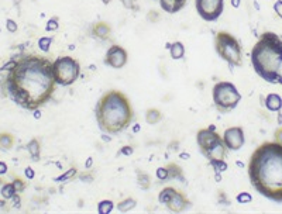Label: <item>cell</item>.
I'll return each instance as SVG.
<instances>
[{"mask_svg":"<svg viewBox=\"0 0 282 214\" xmlns=\"http://www.w3.org/2000/svg\"><path fill=\"white\" fill-rule=\"evenodd\" d=\"M3 87L7 98L24 110L34 111L47 103L55 92L57 82L53 62L37 54H24L3 66Z\"/></svg>","mask_w":282,"mask_h":214,"instance_id":"cell-1","label":"cell"},{"mask_svg":"<svg viewBox=\"0 0 282 214\" xmlns=\"http://www.w3.org/2000/svg\"><path fill=\"white\" fill-rule=\"evenodd\" d=\"M248 178L261 196L282 203V144H261L250 156Z\"/></svg>","mask_w":282,"mask_h":214,"instance_id":"cell-2","label":"cell"},{"mask_svg":"<svg viewBox=\"0 0 282 214\" xmlns=\"http://www.w3.org/2000/svg\"><path fill=\"white\" fill-rule=\"evenodd\" d=\"M95 116L102 133L116 135L130 127L134 118V110L123 92L109 90L98 100Z\"/></svg>","mask_w":282,"mask_h":214,"instance_id":"cell-3","label":"cell"},{"mask_svg":"<svg viewBox=\"0 0 282 214\" xmlns=\"http://www.w3.org/2000/svg\"><path fill=\"white\" fill-rule=\"evenodd\" d=\"M282 52V38L272 31H265L251 50V65L255 74L265 82L274 83L276 59Z\"/></svg>","mask_w":282,"mask_h":214,"instance_id":"cell-4","label":"cell"},{"mask_svg":"<svg viewBox=\"0 0 282 214\" xmlns=\"http://www.w3.org/2000/svg\"><path fill=\"white\" fill-rule=\"evenodd\" d=\"M196 142H198L202 155L206 156L210 161L212 165H216V163L224 161L227 148L224 145L223 138L216 131L215 126L200 128L196 134Z\"/></svg>","mask_w":282,"mask_h":214,"instance_id":"cell-5","label":"cell"},{"mask_svg":"<svg viewBox=\"0 0 282 214\" xmlns=\"http://www.w3.org/2000/svg\"><path fill=\"white\" fill-rule=\"evenodd\" d=\"M215 48L220 58L231 66H240L243 62L241 44L234 35L227 31H219L215 37Z\"/></svg>","mask_w":282,"mask_h":214,"instance_id":"cell-6","label":"cell"},{"mask_svg":"<svg viewBox=\"0 0 282 214\" xmlns=\"http://www.w3.org/2000/svg\"><path fill=\"white\" fill-rule=\"evenodd\" d=\"M212 98L218 110L226 113V111L234 110L237 104L240 103L241 94L231 82H218L213 86Z\"/></svg>","mask_w":282,"mask_h":214,"instance_id":"cell-7","label":"cell"},{"mask_svg":"<svg viewBox=\"0 0 282 214\" xmlns=\"http://www.w3.org/2000/svg\"><path fill=\"white\" fill-rule=\"evenodd\" d=\"M53 74L57 85L68 87L81 75V65L72 57H59L53 62Z\"/></svg>","mask_w":282,"mask_h":214,"instance_id":"cell-8","label":"cell"},{"mask_svg":"<svg viewBox=\"0 0 282 214\" xmlns=\"http://www.w3.org/2000/svg\"><path fill=\"white\" fill-rule=\"evenodd\" d=\"M158 202L164 204L172 213H182L191 207V202L188 200L186 195L171 186H167L159 192Z\"/></svg>","mask_w":282,"mask_h":214,"instance_id":"cell-9","label":"cell"},{"mask_svg":"<svg viewBox=\"0 0 282 214\" xmlns=\"http://www.w3.org/2000/svg\"><path fill=\"white\" fill-rule=\"evenodd\" d=\"M195 7L205 21H216L224 10V0H195Z\"/></svg>","mask_w":282,"mask_h":214,"instance_id":"cell-10","label":"cell"},{"mask_svg":"<svg viewBox=\"0 0 282 214\" xmlns=\"http://www.w3.org/2000/svg\"><path fill=\"white\" fill-rule=\"evenodd\" d=\"M127 59H129L127 51L122 45L114 44L106 52L105 64L109 65L113 69H122L124 65L127 64Z\"/></svg>","mask_w":282,"mask_h":214,"instance_id":"cell-11","label":"cell"},{"mask_svg":"<svg viewBox=\"0 0 282 214\" xmlns=\"http://www.w3.org/2000/svg\"><path fill=\"white\" fill-rule=\"evenodd\" d=\"M223 142L230 151H239L244 145V131L241 127H230L224 130Z\"/></svg>","mask_w":282,"mask_h":214,"instance_id":"cell-12","label":"cell"},{"mask_svg":"<svg viewBox=\"0 0 282 214\" xmlns=\"http://www.w3.org/2000/svg\"><path fill=\"white\" fill-rule=\"evenodd\" d=\"M159 6L164 12L170 13V14H175V13L181 12L185 5L186 0H158Z\"/></svg>","mask_w":282,"mask_h":214,"instance_id":"cell-13","label":"cell"},{"mask_svg":"<svg viewBox=\"0 0 282 214\" xmlns=\"http://www.w3.org/2000/svg\"><path fill=\"white\" fill-rule=\"evenodd\" d=\"M92 34L96 38H99V40H109L110 35H112V29H110V26L107 23L99 21V23H96L93 26Z\"/></svg>","mask_w":282,"mask_h":214,"instance_id":"cell-14","label":"cell"},{"mask_svg":"<svg viewBox=\"0 0 282 214\" xmlns=\"http://www.w3.org/2000/svg\"><path fill=\"white\" fill-rule=\"evenodd\" d=\"M265 107L270 111H279L282 109V99L278 93H270L265 98Z\"/></svg>","mask_w":282,"mask_h":214,"instance_id":"cell-15","label":"cell"},{"mask_svg":"<svg viewBox=\"0 0 282 214\" xmlns=\"http://www.w3.org/2000/svg\"><path fill=\"white\" fill-rule=\"evenodd\" d=\"M16 138L12 133H0V151H10L14 147Z\"/></svg>","mask_w":282,"mask_h":214,"instance_id":"cell-16","label":"cell"},{"mask_svg":"<svg viewBox=\"0 0 282 214\" xmlns=\"http://www.w3.org/2000/svg\"><path fill=\"white\" fill-rule=\"evenodd\" d=\"M168 46H170V55L172 59L178 61V59H182L185 57V46L181 41H175Z\"/></svg>","mask_w":282,"mask_h":214,"instance_id":"cell-17","label":"cell"},{"mask_svg":"<svg viewBox=\"0 0 282 214\" xmlns=\"http://www.w3.org/2000/svg\"><path fill=\"white\" fill-rule=\"evenodd\" d=\"M27 150H29L30 155L34 161H38L40 159V152H41V145H40V141L37 138H33L27 144Z\"/></svg>","mask_w":282,"mask_h":214,"instance_id":"cell-18","label":"cell"},{"mask_svg":"<svg viewBox=\"0 0 282 214\" xmlns=\"http://www.w3.org/2000/svg\"><path fill=\"white\" fill-rule=\"evenodd\" d=\"M161 120H162V113L158 109H148L146 113V122L148 124L154 126V124H158Z\"/></svg>","mask_w":282,"mask_h":214,"instance_id":"cell-19","label":"cell"},{"mask_svg":"<svg viewBox=\"0 0 282 214\" xmlns=\"http://www.w3.org/2000/svg\"><path fill=\"white\" fill-rule=\"evenodd\" d=\"M167 171H168V179H181L183 180L182 178V169L179 168L178 165L175 163H168L167 167Z\"/></svg>","mask_w":282,"mask_h":214,"instance_id":"cell-20","label":"cell"},{"mask_svg":"<svg viewBox=\"0 0 282 214\" xmlns=\"http://www.w3.org/2000/svg\"><path fill=\"white\" fill-rule=\"evenodd\" d=\"M16 187L13 183H5V185L2 186V189H0V195L3 199H13V197L16 196Z\"/></svg>","mask_w":282,"mask_h":214,"instance_id":"cell-21","label":"cell"},{"mask_svg":"<svg viewBox=\"0 0 282 214\" xmlns=\"http://www.w3.org/2000/svg\"><path fill=\"white\" fill-rule=\"evenodd\" d=\"M135 200L134 199H131V197H127V199H124L123 202H120L118 204L119 211H122V213H127L130 210H133L135 207Z\"/></svg>","mask_w":282,"mask_h":214,"instance_id":"cell-22","label":"cell"},{"mask_svg":"<svg viewBox=\"0 0 282 214\" xmlns=\"http://www.w3.org/2000/svg\"><path fill=\"white\" fill-rule=\"evenodd\" d=\"M137 182H138V185L140 187H143L144 191H147L148 187H150V176H148L146 172H143V171H137Z\"/></svg>","mask_w":282,"mask_h":214,"instance_id":"cell-23","label":"cell"},{"mask_svg":"<svg viewBox=\"0 0 282 214\" xmlns=\"http://www.w3.org/2000/svg\"><path fill=\"white\" fill-rule=\"evenodd\" d=\"M113 207H114V206H113L112 200H103V202H100L99 206H98L100 214L110 213L113 210Z\"/></svg>","mask_w":282,"mask_h":214,"instance_id":"cell-24","label":"cell"},{"mask_svg":"<svg viewBox=\"0 0 282 214\" xmlns=\"http://www.w3.org/2000/svg\"><path fill=\"white\" fill-rule=\"evenodd\" d=\"M51 44H53V38H50V37H42L38 40V48L44 52H48Z\"/></svg>","mask_w":282,"mask_h":214,"instance_id":"cell-25","label":"cell"},{"mask_svg":"<svg viewBox=\"0 0 282 214\" xmlns=\"http://www.w3.org/2000/svg\"><path fill=\"white\" fill-rule=\"evenodd\" d=\"M275 85H282V55L281 58H279V61H278V65H276Z\"/></svg>","mask_w":282,"mask_h":214,"instance_id":"cell-26","label":"cell"},{"mask_svg":"<svg viewBox=\"0 0 282 214\" xmlns=\"http://www.w3.org/2000/svg\"><path fill=\"white\" fill-rule=\"evenodd\" d=\"M237 202L243 203V204H246V203H251L253 202V196L248 193V192H243L240 195H237Z\"/></svg>","mask_w":282,"mask_h":214,"instance_id":"cell-27","label":"cell"},{"mask_svg":"<svg viewBox=\"0 0 282 214\" xmlns=\"http://www.w3.org/2000/svg\"><path fill=\"white\" fill-rule=\"evenodd\" d=\"M58 29H59L58 18L53 17L51 20H48L47 27H45V30H47V31H57Z\"/></svg>","mask_w":282,"mask_h":214,"instance_id":"cell-28","label":"cell"},{"mask_svg":"<svg viewBox=\"0 0 282 214\" xmlns=\"http://www.w3.org/2000/svg\"><path fill=\"white\" fill-rule=\"evenodd\" d=\"M122 2V5H123L126 9H129V10H137L138 7H137V0H120Z\"/></svg>","mask_w":282,"mask_h":214,"instance_id":"cell-29","label":"cell"},{"mask_svg":"<svg viewBox=\"0 0 282 214\" xmlns=\"http://www.w3.org/2000/svg\"><path fill=\"white\" fill-rule=\"evenodd\" d=\"M6 29H7V31H10V33H16L18 29V26H17V23L14 21V20H12V18H7Z\"/></svg>","mask_w":282,"mask_h":214,"instance_id":"cell-30","label":"cell"},{"mask_svg":"<svg viewBox=\"0 0 282 214\" xmlns=\"http://www.w3.org/2000/svg\"><path fill=\"white\" fill-rule=\"evenodd\" d=\"M13 185H14V187H16V192H17V193H20V192H23L24 189H26V183H24V180L20 179V178L14 179Z\"/></svg>","mask_w":282,"mask_h":214,"instance_id":"cell-31","label":"cell"},{"mask_svg":"<svg viewBox=\"0 0 282 214\" xmlns=\"http://www.w3.org/2000/svg\"><path fill=\"white\" fill-rule=\"evenodd\" d=\"M157 176H158L161 180H168V171H167V168H158V171H157Z\"/></svg>","mask_w":282,"mask_h":214,"instance_id":"cell-32","label":"cell"},{"mask_svg":"<svg viewBox=\"0 0 282 214\" xmlns=\"http://www.w3.org/2000/svg\"><path fill=\"white\" fill-rule=\"evenodd\" d=\"M274 10H275L276 14H278L282 20V0H276L275 3H274Z\"/></svg>","mask_w":282,"mask_h":214,"instance_id":"cell-33","label":"cell"},{"mask_svg":"<svg viewBox=\"0 0 282 214\" xmlns=\"http://www.w3.org/2000/svg\"><path fill=\"white\" fill-rule=\"evenodd\" d=\"M75 172H77V171H75V169H70V171H68V172H66V174L64 175V176H62V178H58V182H61V180H66V179H69L70 176H72V174H75Z\"/></svg>","mask_w":282,"mask_h":214,"instance_id":"cell-34","label":"cell"},{"mask_svg":"<svg viewBox=\"0 0 282 214\" xmlns=\"http://www.w3.org/2000/svg\"><path fill=\"white\" fill-rule=\"evenodd\" d=\"M274 137H275L276 142L282 144V128H278V130H276L275 134H274Z\"/></svg>","mask_w":282,"mask_h":214,"instance_id":"cell-35","label":"cell"},{"mask_svg":"<svg viewBox=\"0 0 282 214\" xmlns=\"http://www.w3.org/2000/svg\"><path fill=\"white\" fill-rule=\"evenodd\" d=\"M24 174H26V176H27L29 179H33V178H34V171L31 168H26Z\"/></svg>","mask_w":282,"mask_h":214,"instance_id":"cell-36","label":"cell"},{"mask_svg":"<svg viewBox=\"0 0 282 214\" xmlns=\"http://www.w3.org/2000/svg\"><path fill=\"white\" fill-rule=\"evenodd\" d=\"M7 172V165L3 161H0V175H5Z\"/></svg>","mask_w":282,"mask_h":214,"instance_id":"cell-37","label":"cell"},{"mask_svg":"<svg viewBox=\"0 0 282 214\" xmlns=\"http://www.w3.org/2000/svg\"><path fill=\"white\" fill-rule=\"evenodd\" d=\"M240 2L241 0H231V6L234 7V9H237V7L240 6Z\"/></svg>","mask_w":282,"mask_h":214,"instance_id":"cell-38","label":"cell"},{"mask_svg":"<svg viewBox=\"0 0 282 214\" xmlns=\"http://www.w3.org/2000/svg\"><path fill=\"white\" fill-rule=\"evenodd\" d=\"M122 151H126L124 154H126V155H130V154L133 152V148H129V147H126V148H123V150H122Z\"/></svg>","mask_w":282,"mask_h":214,"instance_id":"cell-39","label":"cell"},{"mask_svg":"<svg viewBox=\"0 0 282 214\" xmlns=\"http://www.w3.org/2000/svg\"><path fill=\"white\" fill-rule=\"evenodd\" d=\"M110 2H112V0H102V3H103V5H109Z\"/></svg>","mask_w":282,"mask_h":214,"instance_id":"cell-40","label":"cell"}]
</instances>
